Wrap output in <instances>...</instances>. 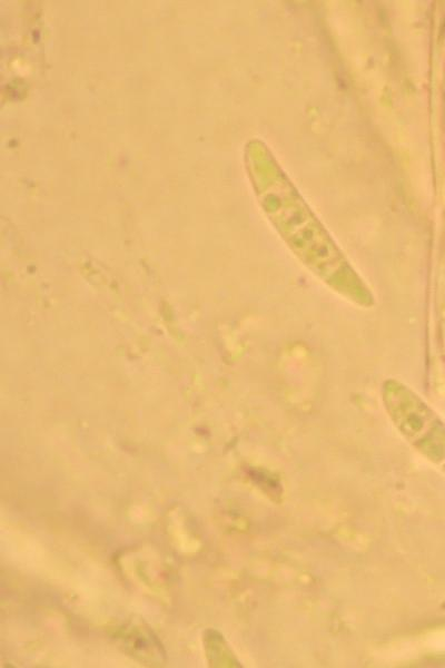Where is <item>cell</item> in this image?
Wrapping results in <instances>:
<instances>
[{
  "instance_id": "2",
  "label": "cell",
  "mask_w": 445,
  "mask_h": 668,
  "mask_svg": "<svg viewBox=\"0 0 445 668\" xmlns=\"http://www.w3.org/2000/svg\"><path fill=\"white\" fill-rule=\"evenodd\" d=\"M380 397L388 416L399 432L422 451L444 426L422 397L404 382L389 377L382 383Z\"/></svg>"
},
{
  "instance_id": "4",
  "label": "cell",
  "mask_w": 445,
  "mask_h": 668,
  "mask_svg": "<svg viewBox=\"0 0 445 668\" xmlns=\"http://www.w3.org/2000/svg\"><path fill=\"white\" fill-rule=\"evenodd\" d=\"M204 649L210 667H239L224 637L214 629L204 632Z\"/></svg>"
},
{
  "instance_id": "3",
  "label": "cell",
  "mask_w": 445,
  "mask_h": 668,
  "mask_svg": "<svg viewBox=\"0 0 445 668\" xmlns=\"http://www.w3.org/2000/svg\"><path fill=\"white\" fill-rule=\"evenodd\" d=\"M115 642L130 657L148 666H160L166 652L152 630L140 621H129L111 632Z\"/></svg>"
},
{
  "instance_id": "1",
  "label": "cell",
  "mask_w": 445,
  "mask_h": 668,
  "mask_svg": "<svg viewBox=\"0 0 445 668\" xmlns=\"http://www.w3.org/2000/svg\"><path fill=\"white\" fill-rule=\"evenodd\" d=\"M273 197L274 202L266 210L276 232L296 258L338 296L362 308H372L375 296L370 287L279 167Z\"/></svg>"
}]
</instances>
